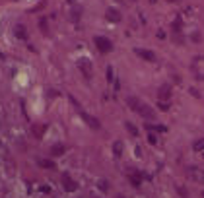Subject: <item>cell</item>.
Segmentation results:
<instances>
[{
  "instance_id": "obj_1",
  "label": "cell",
  "mask_w": 204,
  "mask_h": 198,
  "mask_svg": "<svg viewBox=\"0 0 204 198\" xmlns=\"http://www.w3.org/2000/svg\"><path fill=\"white\" fill-rule=\"evenodd\" d=\"M76 111H78V115L84 118L86 122H88V126H92V128H99V121H97V118H93V117H89L88 113H84V111H82V107H80V109H76Z\"/></svg>"
},
{
  "instance_id": "obj_2",
  "label": "cell",
  "mask_w": 204,
  "mask_h": 198,
  "mask_svg": "<svg viewBox=\"0 0 204 198\" xmlns=\"http://www.w3.org/2000/svg\"><path fill=\"white\" fill-rule=\"evenodd\" d=\"M62 184H64V188H66L68 192H74V190H76V187H78V184H76V181H72L68 175H64V177H62Z\"/></svg>"
},
{
  "instance_id": "obj_3",
  "label": "cell",
  "mask_w": 204,
  "mask_h": 198,
  "mask_svg": "<svg viewBox=\"0 0 204 198\" xmlns=\"http://www.w3.org/2000/svg\"><path fill=\"white\" fill-rule=\"evenodd\" d=\"M113 154H115V158H121V154H122V144L119 142V140L113 144Z\"/></svg>"
},
{
  "instance_id": "obj_4",
  "label": "cell",
  "mask_w": 204,
  "mask_h": 198,
  "mask_svg": "<svg viewBox=\"0 0 204 198\" xmlns=\"http://www.w3.org/2000/svg\"><path fill=\"white\" fill-rule=\"evenodd\" d=\"M62 154H64V146H60V144L52 146V150H51V155H62Z\"/></svg>"
},
{
  "instance_id": "obj_5",
  "label": "cell",
  "mask_w": 204,
  "mask_h": 198,
  "mask_svg": "<svg viewBox=\"0 0 204 198\" xmlns=\"http://www.w3.org/2000/svg\"><path fill=\"white\" fill-rule=\"evenodd\" d=\"M39 165H41V167H45V169H55V163H52L51 159H41Z\"/></svg>"
},
{
  "instance_id": "obj_6",
  "label": "cell",
  "mask_w": 204,
  "mask_h": 198,
  "mask_svg": "<svg viewBox=\"0 0 204 198\" xmlns=\"http://www.w3.org/2000/svg\"><path fill=\"white\" fill-rule=\"evenodd\" d=\"M138 113H140V115H144V117H152V111H150V109H148L146 105L138 107Z\"/></svg>"
},
{
  "instance_id": "obj_7",
  "label": "cell",
  "mask_w": 204,
  "mask_h": 198,
  "mask_svg": "<svg viewBox=\"0 0 204 198\" xmlns=\"http://www.w3.org/2000/svg\"><path fill=\"white\" fill-rule=\"evenodd\" d=\"M126 130H128L132 136H136V134H138V132H136V128L132 126V122H126Z\"/></svg>"
},
{
  "instance_id": "obj_8",
  "label": "cell",
  "mask_w": 204,
  "mask_h": 198,
  "mask_svg": "<svg viewBox=\"0 0 204 198\" xmlns=\"http://www.w3.org/2000/svg\"><path fill=\"white\" fill-rule=\"evenodd\" d=\"M99 188H101V190H107V183H105V181H101V183H99Z\"/></svg>"
}]
</instances>
